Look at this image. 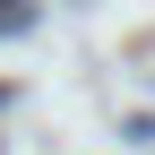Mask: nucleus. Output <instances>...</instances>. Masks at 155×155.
Masks as SVG:
<instances>
[{"label":"nucleus","mask_w":155,"mask_h":155,"mask_svg":"<svg viewBox=\"0 0 155 155\" xmlns=\"http://www.w3.org/2000/svg\"><path fill=\"white\" fill-rule=\"evenodd\" d=\"M35 26V9H26V0H0V35H26Z\"/></svg>","instance_id":"nucleus-1"}]
</instances>
